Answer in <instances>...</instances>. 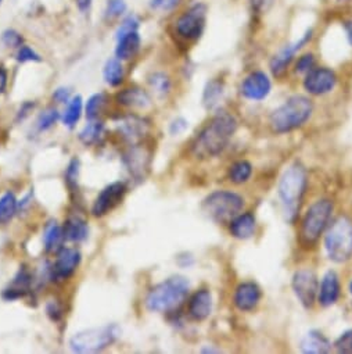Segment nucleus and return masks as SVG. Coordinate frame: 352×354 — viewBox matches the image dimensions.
Masks as SVG:
<instances>
[{"label": "nucleus", "instance_id": "1", "mask_svg": "<svg viewBox=\"0 0 352 354\" xmlns=\"http://www.w3.org/2000/svg\"><path fill=\"white\" fill-rule=\"evenodd\" d=\"M237 129V120L229 113L215 115L199 133L192 145L197 158H211L225 150Z\"/></svg>", "mask_w": 352, "mask_h": 354}, {"label": "nucleus", "instance_id": "2", "mask_svg": "<svg viewBox=\"0 0 352 354\" xmlns=\"http://www.w3.org/2000/svg\"><path fill=\"white\" fill-rule=\"evenodd\" d=\"M308 185L306 169L295 162L290 165L282 175L277 187V194L283 206V213L287 221H294L300 212L302 198Z\"/></svg>", "mask_w": 352, "mask_h": 354}, {"label": "nucleus", "instance_id": "3", "mask_svg": "<svg viewBox=\"0 0 352 354\" xmlns=\"http://www.w3.org/2000/svg\"><path fill=\"white\" fill-rule=\"evenodd\" d=\"M190 290L188 279L172 277L150 289L146 296V307L153 313H172L186 300Z\"/></svg>", "mask_w": 352, "mask_h": 354}, {"label": "nucleus", "instance_id": "4", "mask_svg": "<svg viewBox=\"0 0 352 354\" xmlns=\"http://www.w3.org/2000/svg\"><path fill=\"white\" fill-rule=\"evenodd\" d=\"M313 104L302 95L289 97L269 117V127L275 133H287L302 127L312 115Z\"/></svg>", "mask_w": 352, "mask_h": 354}, {"label": "nucleus", "instance_id": "5", "mask_svg": "<svg viewBox=\"0 0 352 354\" xmlns=\"http://www.w3.org/2000/svg\"><path fill=\"white\" fill-rule=\"evenodd\" d=\"M324 249L329 259L334 263H346L352 259V220L340 216L327 230Z\"/></svg>", "mask_w": 352, "mask_h": 354}, {"label": "nucleus", "instance_id": "6", "mask_svg": "<svg viewBox=\"0 0 352 354\" xmlns=\"http://www.w3.org/2000/svg\"><path fill=\"white\" fill-rule=\"evenodd\" d=\"M244 207V199L232 191H215L203 202L204 214L218 224H229Z\"/></svg>", "mask_w": 352, "mask_h": 354}, {"label": "nucleus", "instance_id": "7", "mask_svg": "<svg viewBox=\"0 0 352 354\" xmlns=\"http://www.w3.org/2000/svg\"><path fill=\"white\" fill-rule=\"evenodd\" d=\"M333 210L334 205L329 199L317 201L308 209L302 218L300 230L301 242L304 245L312 246L319 241L322 234L329 227Z\"/></svg>", "mask_w": 352, "mask_h": 354}, {"label": "nucleus", "instance_id": "8", "mask_svg": "<svg viewBox=\"0 0 352 354\" xmlns=\"http://www.w3.org/2000/svg\"><path fill=\"white\" fill-rule=\"evenodd\" d=\"M119 335L117 325L92 328L75 333L70 340V347L75 353H97L111 346Z\"/></svg>", "mask_w": 352, "mask_h": 354}, {"label": "nucleus", "instance_id": "9", "mask_svg": "<svg viewBox=\"0 0 352 354\" xmlns=\"http://www.w3.org/2000/svg\"><path fill=\"white\" fill-rule=\"evenodd\" d=\"M208 8L204 3H196L184 12L175 21V32L188 42L197 41L206 28Z\"/></svg>", "mask_w": 352, "mask_h": 354}, {"label": "nucleus", "instance_id": "10", "mask_svg": "<svg viewBox=\"0 0 352 354\" xmlns=\"http://www.w3.org/2000/svg\"><path fill=\"white\" fill-rule=\"evenodd\" d=\"M291 286L297 299L304 307L311 308L315 304L319 292V282L313 271L298 270L293 277Z\"/></svg>", "mask_w": 352, "mask_h": 354}, {"label": "nucleus", "instance_id": "11", "mask_svg": "<svg viewBox=\"0 0 352 354\" xmlns=\"http://www.w3.org/2000/svg\"><path fill=\"white\" fill-rule=\"evenodd\" d=\"M82 256L79 250L72 248H63L57 252V257L50 267V279L52 281H66L74 275L79 267Z\"/></svg>", "mask_w": 352, "mask_h": 354}, {"label": "nucleus", "instance_id": "12", "mask_svg": "<svg viewBox=\"0 0 352 354\" xmlns=\"http://www.w3.org/2000/svg\"><path fill=\"white\" fill-rule=\"evenodd\" d=\"M312 38H313V31L308 30L297 42H294L291 45H287L283 49H280L279 53H276L273 56V59L271 60V63H269V68H271L272 74L277 78L283 77L286 74L287 68L290 67V64L293 63V60L295 57V53L298 50H301L306 44H309Z\"/></svg>", "mask_w": 352, "mask_h": 354}, {"label": "nucleus", "instance_id": "13", "mask_svg": "<svg viewBox=\"0 0 352 354\" xmlns=\"http://www.w3.org/2000/svg\"><path fill=\"white\" fill-rule=\"evenodd\" d=\"M337 85V75L327 67H315L304 80V89L313 96H322L331 92Z\"/></svg>", "mask_w": 352, "mask_h": 354}, {"label": "nucleus", "instance_id": "14", "mask_svg": "<svg viewBox=\"0 0 352 354\" xmlns=\"http://www.w3.org/2000/svg\"><path fill=\"white\" fill-rule=\"evenodd\" d=\"M126 195V185L124 183H113L107 185L96 198L92 206V214L95 217H103L117 207Z\"/></svg>", "mask_w": 352, "mask_h": 354}, {"label": "nucleus", "instance_id": "15", "mask_svg": "<svg viewBox=\"0 0 352 354\" xmlns=\"http://www.w3.org/2000/svg\"><path fill=\"white\" fill-rule=\"evenodd\" d=\"M272 89V82L264 71H253L242 82V95L254 102H260L268 97Z\"/></svg>", "mask_w": 352, "mask_h": 354}, {"label": "nucleus", "instance_id": "16", "mask_svg": "<svg viewBox=\"0 0 352 354\" xmlns=\"http://www.w3.org/2000/svg\"><path fill=\"white\" fill-rule=\"evenodd\" d=\"M118 131L130 143L140 142L150 131V122L139 115L129 114L119 120Z\"/></svg>", "mask_w": 352, "mask_h": 354}, {"label": "nucleus", "instance_id": "17", "mask_svg": "<svg viewBox=\"0 0 352 354\" xmlns=\"http://www.w3.org/2000/svg\"><path fill=\"white\" fill-rule=\"evenodd\" d=\"M261 289L254 282H243L236 288L233 300L240 311H251L261 301Z\"/></svg>", "mask_w": 352, "mask_h": 354}, {"label": "nucleus", "instance_id": "18", "mask_svg": "<svg viewBox=\"0 0 352 354\" xmlns=\"http://www.w3.org/2000/svg\"><path fill=\"white\" fill-rule=\"evenodd\" d=\"M124 161L133 176L137 180L144 178L150 167V153L139 146H133L124 157Z\"/></svg>", "mask_w": 352, "mask_h": 354}, {"label": "nucleus", "instance_id": "19", "mask_svg": "<svg viewBox=\"0 0 352 354\" xmlns=\"http://www.w3.org/2000/svg\"><path fill=\"white\" fill-rule=\"evenodd\" d=\"M117 102L121 106L137 110H146L151 106L150 95L139 86H130L119 91L117 93Z\"/></svg>", "mask_w": 352, "mask_h": 354}, {"label": "nucleus", "instance_id": "20", "mask_svg": "<svg viewBox=\"0 0 352 354\" xmlns=\"http://www.w3.org/2000/svg\"><path fill=\"white\" fill-rule=\"evenodd\" d=\"M213 311V295L207 289L197 290L189 300V315L196 321H203Z\"/></svg>", "mask_w": 352, "mask_h": 354}, {"label": "nucleus", "instance_id": "21", "mask_svg": "<svg viewBox=\"0 0 352 354\" xmlns=\"http://www.w3.org/2000/svg\"><path fill=\"white\" fill-rule=\"evenodd\" d=\"M140 46L141 38L139 35V31H132L122 37H118L115 46V57L121 62L132 60L139 53Z\"/></svg>", "mask_w": 352, "mask_h": 354}, {"label": "nucleus", "instance_id": "22", "mask_svg": "<svg viewBox=\"0 0 352 354\" xmlns=\"http://www.w3.org/2000/svg\"><path fill=\"white\" fill-rule=\"evenodd\" d=\"M340 297V281L334 271H327L322 279L319 292H317V300L320 306L329 307L333 306Z\"/></svg>", "mask_w": 352, "mask_h": 354}, {"label": "nucleus", "instance_id": "23", "mask_svg": "<svg viewBox=\"0 0 352 354\" xmlns=\"http://www.w3.org/2000/svg\"><path fill=\"white\" fill-rule=\"evenodd\" d=\"M32 285V275L27 268H20V271L13 278L12 283L8 289L3 292V299L12 301L24 297L30 290Z\"/></svg>", "mask_w": 352, "mask_h": 354}, {"label": "nucleus", "instance_id": "24", "mask_svg": "<svg viewBox=\"0 0 352 354\" xmlns=\"http://www.w3.org/2000/svg\"><path fill=\"white\" fill-rule=\"evenodd\" d=\"M255 227H257V220L251 213L239 214L229 223V231L232 236L242 241L250 239L255 234Z\"/></svg>", "mask_w": 352, "mask_h": 354}, {"label": "nucleus", "instance_id": "25", "mask_svg": "<svg viewBox=\"0 0 352 354\" xmlns=\"http://www.w3.org/2000/svg\"><path fill=\"white\" fill-rule=\"evenodd\" d=\"M63 231H64L66 241H70L74 243L84 242L89 235L88 223L79 216H70L63 225Z\"/></svg>", "mask_w": 352, "mask_h": 354}, {"label": "nucleus", "instance_id": "26", "mask_svg": "<svg viewBox=\"0 0 352 354\" xmlns=\"http://www.w3.org/2000/svg\"><path fill=\"white\" fill-rule=\"evenodd\" d=\"M301 350L306 354H324L331 350V343L322 332L311 330L302 339Z\"/></svg>", "mask_w": 352, "mask_h": 354}, {"label": "nucleus", "instance_id": "27", "mask_svg": "<svg viewBox=\"0 0 352 354\" xmlns=\"http://www.w3.org/2000/svg\"><path fill=\"white\" fill-rule=\"evenodd\" d=\"M66 241L63 227H60L56 221H50L46 224L43 231V246L48 253H57L63 249V242Z\"/></svg>", "mask_w": 352, "mask_h": 354}, {"label": "nucleus", "instance_id": "28", "mask_svg": "<svg viewBox=\"0 0 352 354\" xmlns=\"http://www.w3.org/2000/svg\"><path fill=\"white\" fill-rule=\"evenodd\" d=\"M103 78L108 86H119L125 80V68L122 66V62L117 57L108 59L103 68Z\"/></svg>", "mask_w": 352, "mask_h": 354}, {"label": "nucleus", "instance_id": "29", "mask_svg": "<svg viewBox=\"0 0 352 354\" xmlns=\"http://www.w3.org/2000/svg\"><path fill=\"white\" fill-rule=\"evenodd\" d=\"M19 212V201L13 192H6L0 196V225L9 224Z\"/></svg>", "mask_w": 352, "mask_h": 354}, {"label": "nucleus", "instance_id": "30", "mask_svg": "<svg viewBox=\"0 0 352 354\" xmlns=\"http://www.w3.org/2000/svg\"><path fill=\"white\" fill-rule=\"evenodd\" d=\"M82 111H84V100L79 95L77 96H72L70 99V102L67 103V107L63 113V117H61V121L66 127L68 128H74L77 125V122L79 121L81 115H82Z\"/></svg>", "mask_w": 352, "mask_h": 354}, {"label": "nucleus", "instance_id": "31", "mask_svg": "<svg viewBox=\"0 0 352 354\" xmlns=\"http://www.w3.org/2000/svg\"><path fill=\"white\" fill-rule=\"evenodd\" d=\"M251 174H253V165L247 160H240L232 164L228 175H229V180L233 184L242 185L251 178Z\"/></svg>", "mask_w": 352, "mask_h": 354}, {"label": "nucleus", "instance_id": "32", "mask_svg": "<svg viewBox=\"0 0 352 354\" xmlns=\"http://www.w3.org/2000/svg\"><path fill=\"white\" fill-rule=\"evenodd\" d=\"M103 133H104V124L97 120H92L79 132V139L84 145L90 146V145H96L97 142H100V139L103 138Z\"/></svg>", "mask_w": 352, "mask_h": 354}, {"label": "nucleus", "instance_id": "33", "mask_svg": "<svg viewBox=\"0 0 352 354\" xmlns=\"http://www.w3.org/2000/svg\"><path fill=\"white\" fill-rule=\"evenodd\" d=\"M222 95H224V84L218 80L210 81L204 89V96H203L204 106L207 109H214L222 99Z\"/></svg>", "mask_w": 352, "mask_h": 354}, {"label": "nucleus", "instance_id": "34", "mask_svg": "<svg viewBox=\"0 0 352 354\" xmlns=\"http://www.w3.org/2000/svg\"><path fill=\"white\" fill-rule=\"evenodd\" d=\"M107 104V96L106 93H95L92 95L85 106V114L89 121L97 120L99 115L103 113Z\"/></svg>", "mask_w": 352, "mask_h": 354}, {"label": "nucleus", "instance_id": "35", "mask_svg": "<svg viewBox=\"0 0 352 354\" xmlns=\"http://www.w3.org/2000/svg\"><path fill=\"white\" fill-rule=\"evenodd\" d=\"M148 84L151 89L155 92V95L164 97L166 96L172 89L170 78L164 73H154L148 77Z\"/></svg>", "mask_w": 352, "mask_h": 354}, {"label": "nucleus", "instance_id": "36", "mask_svg": "<svg viewBox=\"0 0 352 354\" xmlns=\"http://www.w3.org/2000/svg\"><path fill=\"white\" fill-rule=\"evenodd\" d=\"M60 120V113L55 107H49L42 111L37 120V128L39 132H45L50 129Z\"/></svg>", "mask_w": 352, "mask_h": 354}, {"label": "nucleus", "instance_id": "37", "mask_svg": "<svg viewBox=\"0 0 352 354\" xmlns=\"http://www.w3.org/2000/svg\"><path fill=\"white\" fill-rule=\"evenodd\" d=\"M79 171H81V162L78 158H72L66 169V184L70 191L75 192L78 189V181H79Z\"/></svg>", "mask_w": 352, "mask_h": 354}, {"label": "nucleus", "instance_id": "38", "mask_svg": "<svg viewBox=\"0 0 352 354\" xmlns=\"http://www.w3.org/2000/svg\"><path fill=\"white\" fill-rule=\"evenodd\" d=\"M126 12V3L125 0H107L106 10H104V17L108 21L121 19Z\"/></svg>", "mask_w": 352, "mask_h": 354}, {"label": "nucleus", "instance_id": "39", "mask_svg": "<svg viewBox=\"0 0 352 354\" xmlns=\"http://www.w3.org/2000/svg\"><path fill=\"white\" fill-rule=\"evenodd\" d=\"M139 27H140V21H139V19L135 15L126 16L121 21V24L118 26L117 32H115V38L122 37V35H125L128 32H132V31H139Z\"/></svg>", "mask_w": 352, "mask_h": 354}, {"label": "nucleus", "instance_id": "40", "mask_svg": "<svg viewBox=\"0 0 352 354\" xmlns=\"http://www.w3.org/2000/svg\"><path fill=\"white\" fill-rule=\"evenodd\" d=\"M16 60L19 63H39V62H42V57L32 48H30L27 45H23L21 48L17 49Z\"/></svg>", "mask_w": 352, "mask_h": 354}, {"label": "nucleus", "instance_id": "41", "mask_svg": "<svg viewBox=\"0 0 352 354\" xmlns=\"http://www.w3.org/2000/svg\"><path fill=\"white\" fill-rule=\"evenodd\" d=\"M2 42L6 48H10V49H19L24 45V38L23 35L16 31V30H6L3 34H2Z\"/></svg>", "mask_w": 352, "mask_h": 354}, {"label": "nucleus", "instance_id": "42", "mask_svg": "<svg viewBox=\"0 0 352 354\" xmlns=\"http://www.w3.org/2000/svg\"><path fill=\"white\" fill-rule=\"evenodd\" d=\"M315 56L313 53H305L301 57H298L295 63V73L297 74H308L311 70L315 68Z\"/></svg>", "mask_w": 352, "mask_h": 354}, {"label": "nucleus", "instance_id": "43", "mask_svg": "<svg viewBox=\"0 0 352 354\" xmlns=\"http://www.w3.org/2000/svg\"><path fill=\"white\" fill-rule=\"evenodd\" d=\"M334 347L337 348L338 353H344V354L352 353V329H348L344 333H341L335 340Z\"/></svg>", "mask_w": 352, "mask_h": 354}, {"label": "nucleus", "instance_id": "44", "mask_svg": "<svg viewBox=\"0 0 352 354\" xmlns=\"http://www.w3.org/2000/svg\"><path fill=\"white\" fill-rule=\"evenodd\" d=\"M182 3V0H150V8L153 10L161 12H172Z\"/></svg>", "mask_w": 352, "mask_h": 354}, {"label": "nucleus", "instance_id": "45", "mask_svg": "<svg viewBox=\"0 0 352 354\" xmlns=\"http://www.w3.org/2000/svg\"><path fill=\"white\" fill-rule=\"evenodd\" d=\"M52 97H53V100H55L56 103L67 104V103L70 102V99H71V91H70L68 88H64V86L57 88V89L53 92Z\"/></svg>", "mask_w": 352, "mask_h": 354}, {"label": "nucleus", "instance_id": "46", "mask_svg": "<svg viewBox=\"0 0 352 354\" xmlns=\"http://www.w3.org/2000/svg\"><path fill=\"white\" fill-rule=\"evenodd\" d=\"M46 313L53 321H59L63 317V310L56 301H50L46 306Z\"/></svg>", "mask_w": 352, "mask_h": 354}, {"label": "nucleus", "instance_id": "47", "mask_svg": "<svg viewBox=\"0 0 352 354\" xmlns=\"http://www.w3.org/2000/svg\"><path fill=\"white\" fill-rule=\"evenodd\" d=\"M188 127H189V124H188L186 120L178 118V120H175V121L172 122V125H170V133H172V135H179V133H182Z\"/></svg>", "mask_w": 352, "mask_h": 354}, {"label": "nucleus", "instance_id": "48", "mask_svg": "<svg viewBox=\"0 0 352 354\" xmlns=\"http://www.w3.org/2000/svg\"><path fill=\"white\" fill-rule=\"evenodd\" d=\"M34 107H35V103H34V102H26V103H23L21 107H20V110H19L17 120H19V121L26 120V118L30 115V113L34 110Z\"/></svg>", "mask_w": 352, "mask_h": 354}, {"label": "nucleus", "instance_id": "49", "mask_svg": "<svg viewBox=\"0 0 352 354\" xmlns=\"http://www.w3.org/2000/svg\"><path fill=\"white\" fill-rule=\"evenodd\" d=\"M273 0H253V6L257 12L260 13H264L269 9V6L272 5Z\"/></svg>", "mask_w": 352, "mask_h": 354}, {"label": "nucleus", "instance_id": "50", "mask_svg": "<svg viewBox=\"0 0 352 354\" xmlns=\"http://www.w3.org/2000/svg\"><path fill=\"white\" fill-rule=\"evenodd\" d=\"M8 81H9V75L5 67L0 66V95L5 93L6 88H8Z\"/></svg>", "mask_w": 352, "mask_h": 354}, {"label": "nucleus", "instance_id": "51", "mask_svg": "<svg viewBox=\"0 0 352 354\" xmlns=\"http://www.w3.org/2000/svg\"><path fill=\"white\" fill-rule=\"evenodd\" d=\"M75 2H77V6H78L81 13L89 12L92 5H93V0H75Z\"/></svg>", "mask_w": 352, "mask_h": 354}, {"label": "nucleus", "instance_id": "52", "mask_svg": "<svg viewBox=\"0 0 352 354\" xmlns=\"http://www.w3.org/2000/svg\"><path fill=\"white\" fill-rule=\"evenodd\" d=\"M344 30L346 34V39H348L349 45L352 46V20H348L344 23Z\"/></svg>", "mask_w": 352, "mask_h": 354}, {"label": "nucleus", "instance_id": "53", "mask_svg": "<svg viewBox=\"0 0 352 354\" xmlns=\"http://www.w3.org/2000/svg\"><path fill=\"white\" fill-rule=\"evenodd\" d=\"M203 351H204V353H217L218 350H213V348H204Z\"/></svg>", "mask_w": 352, "mask_h": 354}, {"label": "nucleus", "instance_id": "54", "mask_svg": "<svg viewBox=\"0 0 352 354\" xmlns=\"http://www.w3.org/2000/svg\"><path fill=\"white\" fill-rule=\"evenodd\" d=\"M349 293L352 295V281H351V283H349Z\"/></svg>", "mask_w": 352, "mask_h": 354}, {"label": "nucleus", "instance_id": "55", "mask_svg": "<svg viewBox=\"0 0 352 354\" xmlns=\"http://www.w3.org/2000/svg\"><path fill=\"white\" fill-rule=\"evenodd\" d=\"M338 2H348V0H338Z\"/></svg>", "mask_w": 352, "mask_h": 354}, {"label": "nucleus", "instance_id": "56", "mask_svg": "<svg viewBox=\"0 0 352 354\" xmlns=\"http://www.w3.org/2000/svg\"><path fill=\"white\" fill-rule=\"evenodd\" d=\"M2 2H3V0H0V5H2Z\"/></svg>", "mask_w": 352, "mask_h": 354}]
</instances>
